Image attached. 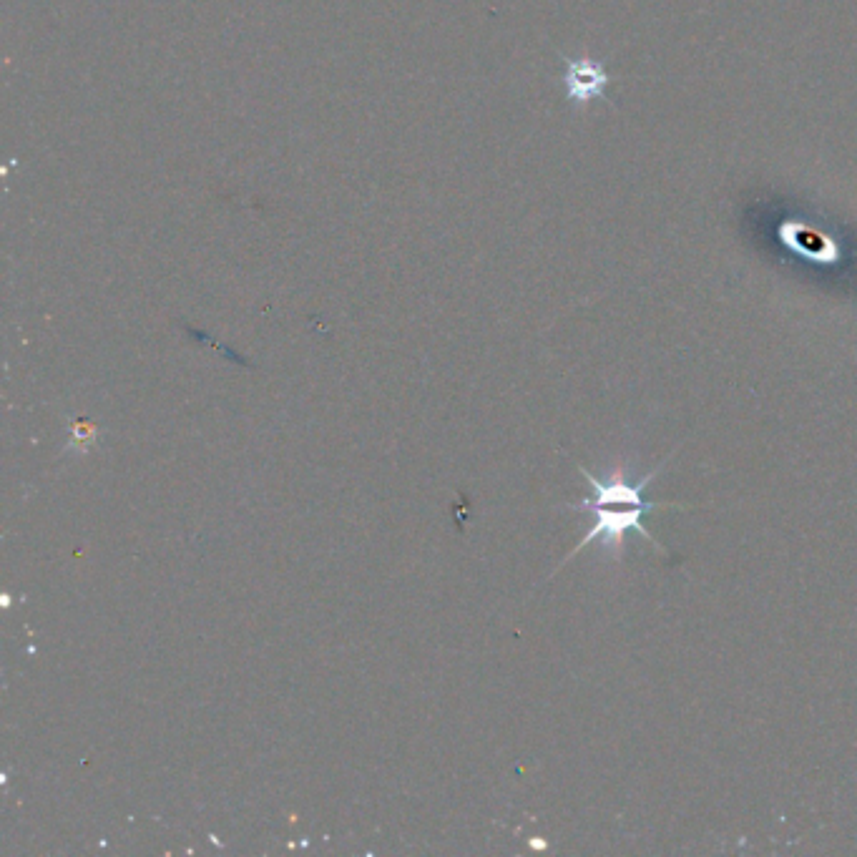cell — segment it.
Returning a JSON list of instances; mask_svg holds the SVG:
<instances>
[{"label": "cell", "mask_w": 857, "mask_h": 857, "mask_svg": "<svg viewBox=\"0 0 857 857\" xmlns=\"http://www.w3.org/2000/svg\"><path fill=\"white\" fill-rule=\"evenodd\" d=\"M666 463H669V455H666L654 470H649L641 481H626V473L621 468H616L614 473H611L609 481H601V478L591 475L586 468H581V475H584L591 488V496H586L584 501L579 503H566V508H571V511H589L591 516H594V523H591L586 536L579 541V546L563 558V563L571 561V558H574L581 548L589 546V543H604L606 548L619 553L631 531L639 533L661 556H666V548L646 531L641 518H644L646 513H654L656 508H692V503L644 501V491L649 488L651 481H656V475L666 468Z\"/></svg>", "instance_id": "cell-1"}, {"label": "cell", "mask_w": 857, "mask_h": 857, "mask_svg": "<svg viewBox=\"0 0 857 857\" xmlns=\"http://www.w3.org/2000/svg\"><path fill=\"white\" fill-rule=\"evenodd\" d=\"M563 81H566L568 99L576 101L579 106H586L594 99H604V91L609 86V76L601 71L599 63L589 61V58L568 61Z\"/></svg>", "instance_id": "cell-2"}]
</instances>
